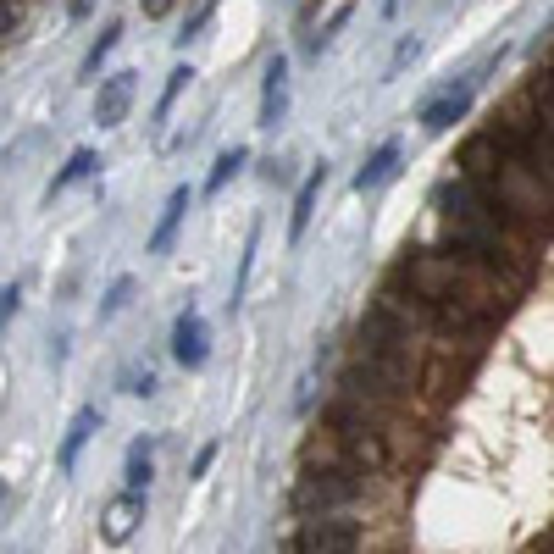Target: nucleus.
<instances>
[{
  "mask_svg": "<svg viewBox=\"0 0 554 554\" xmlns=\"http://www.w3.org/2000/svg\"><path fill=\"white\" fill-rule=\"evenodd\" d=\"M399 283H405L410 294H422V300H455L466 305V311L477 316H505L510 300H516V283H510L505 272H494L488 261H477V255L466 250H416L399 261Z\"/></svg>",
  "mask_w": 554,
  "mask_h": 554,
  "instance_id": "nucleus-1",
  "label": "nucleus"
},
{
  "mask_svg": "<svg viewBox=\"0 0 554 554\" xmlns=\"http://www.w3.org/2000/svg\"><path fill=\"white\" fill-rule=\"evenodd\" d=\"M460 172H466V178H477L482 189L494 194L510 217H516L521 228L532 233V239L554 228V189H543V183L532 178V172L521 167V161L510 156L505 145H499L494 133H477V139H466V150H460Z\"/></svg>",
  "mask_w": 554,
  "mask_h": 554,
  "instance_id": "nucleus-2",
  "label": "nucleus"
},
{
  "mask_svg": "<svg viewBox=\"0 0 554 554\" xmlns=\"http://www.w3.org/2000/svg\"><path fill=\"white\" fill-rule=\"evenodd\" d=\"M361 499V477L355 471H311L305 466V477L294 482V510L300 516H333V510L355 505Z\"/></svg>",
  "mask_w": 554,
  "mask_h": 554,
  "instance_id": "nucleus-3",
  "label": "nucleus"
},
{
  "mask_svg": "<svg viewBox=\"0 0 554 554\" xmlns=\"http://www.w3.org/2000/svg\"><path fill=\"white\" fill-rule=\"evenodd\" d=\"M361 549V527H355L344 510L333 516H305L294 532V554H355Z\"/></svg>",
  "mask_w": 554,
  "mask_h": 554,
  "instance_id": "nucleus-4",
  "label": "nucleus"
},
{
  "mask_svg": "<svg viewBox=\"0 0 554 554\" xmlns=\"http://www.w3.org/2000/svg\"><path fill=\"white\" fill-rule=\"evenodd\" d=\"M172 355H178V366H189V372H200V366L211 361V327H205V316L194 311V305L172 322Z\"/></svg>",
  "mask_w": 554,
  "mask_h": 554,
  "instance_id": "nucleus-5",
  "label": "nucleus"
},
{
  "mask_svg": "<svg viewBox=\"0 0 554 554\" xmlns=\"http://www.w3.org/2000/svg\"><path fill=\"white\" fill-rule=\"evenodd\" d=\"M139 521H145V494H139V488H122V494L100 510V538H106V543H128L133 532H139Z\"/></svg>",
  "mask_w": 554,
  "mask_h": 554,
  "instance_id": "nucleus-6",
  "label": "nucleus"
},
{
  "mask_svg": "<svg viewBox=\"0 0 554 554\" xmlns=\"http://www.w3.org/2000/svg\"><path fill=\"white\" fill-rule=\"evenodd\" d=\"M471 89H477L471 78H460V84L438 89V95L422 106V128H427V133H449V128H455V122L471 111Z\"/></svg>",
  "mask_w": 554,
  "mask_h": 554,
  "instance_id": "nucleus-7",
  "label": "nucleus"
},
{
  "mask_svg": "<svg viewBox=\"0 0 554 554\" xmlns=\"http://www.w3.org/2000/svg\"><path fill=\"white\" fill-rule=\"evenodd\" d=\"M139 73H111L106 84H100V95H95V122L100 128H117V122H128V111H133V95H139V84H133Z\"/></svg>",
  "mask_w": 554,
  "mask_h": 554,
  "instance_id": "nucleus-8",
  "label": "nucleus"
},
{
  "mask_svg": "<svg viewBox=\"0 0 554 554\" xmlns=\"http://www.w3.org/2000/svg\"><path fill=\"white\" fill-rule=\"evenodd\" d=\"M189 205H194V189H189V183H178V189L167 194V205H161L156 233H150V255H167V250H172V239H178L183 217H189Z\"/></svg>",
  "mask_w": 554,
  "mask_h": 554,
  "instance_id": "nucleus-9",
  "label": "nucleus"
},
{
  "mask_svg": "<svg viewBox=\"0 0 554 554\" xmlns=\"http://www.w3.org/2000/svg\"><path fill=\"white\" fill-rule=\"evenodd\" d=\"M289 111V61L272 56L266 61V84H261V128H277Z\"/></svg>",
  "mask_w": 554,
  "mask_h": 554,
  "instance_id": "nucleus-10",
  "label": "nucleus"
},
{
  "mask_svg": "<svg viewBox=\"0 0 554 554\" xmlns=\"http://www.w3.org/2000/svg\"><path fill=\"white\" fill-rule=\"evenodd\" d=\"M322 189H327V167H311V172H305V183H300V194H294V211H289V239H294V244L305 239V228H311Z\"/></svg>",
  "mask_w": 554,
  "mask_h": 554,
  "instance_id": "nucleus-11",
  "label": "nucleus"
},
{
  "mask_svg": "<svg viewBox=\"0 0 554 554\" xmlns=\"http://www.w3.org/2000/svg\"><path fill=\"white\" fill-rule=\"evenodd\" d=\"M95 433H100V410H95V405H84V410L73 416V422H67V438H61V449H56V466H61V471H73V466H78V455H84V444H89Z\"/></svg>",
  "mask_w": 554,
  "mask_h": 554,
  "instance_id": "nucleus-12",
  "label": "nucleus"
},
{
  "mask_svg": "<svg viewBox=\"0 0 554 554\" xmlns=\"http://www.w3.org/2000/svg\"><path fill=\"white\" fill-rule=\"evenodd\" d=\"M399 156H405V150H399V139H388V145H377L372 156H366V167L355 172V189H361V194L383 189V183L399 172Z\"/></svg>",
  "mask_w": 554,
  "mask_h": 554,
  "instance_id": "nucleus-13",
  "label": "nucleus"
},
{
  "mask_svg": "<svg viewBox=\"0 0 554 554\" xmlns=\"http://www.w3.org/2000/svg\"><path fill=\"white\" fill-rule=\"evenodd\" d=\"M150 471H156V444H150V438H139V444L128 449V460H122V482H128V488H139V494H145Z\"/></svg>",
  "mask_w": 554,
  "mask_h": 554,
  "instance_id": "nucleus-14",
  "label": "nucleus"
},
{
  "mask_svg": "<svg viewBox=\"0 0 554 554\" xmlns=\"http://www.w3.org/2000/svg\"><path fill=\"white\" fill-rule=\"evenodd\" d=\"M250 161V150L244 145H233V150H222L217 161H211V178H205V194H222L228 189V178H239V167Z\"/></svg>",
  "mask_w": 554,
  "mask_h": 554,
  "instance_id": "nucleus-15",
  "label": "nucleus"
},
{
  "mask_svg": "<svg viewBox=\"0 0 554 554\" xmlns=\"http://www.w3.org/2000/svg\"><path fill=\"white\" fill-rule=\"evenodd\" d=\"M95 167H100L95 150H73V156H67V167L56 172V183H50V194H61V189H73V183H84Z\"/></svg>",
  "mask_w": 554,
  "mask_h": 554,
  "instance_id": "nucleus-16",
  "label": "nucleus"
},
{
  "mask_svg": "<svg viewBox=\"0 0 554 554\" xmlns=\"http://www.w3.org/2000/svg\"><path fill=\"white\" fill-rule=\"evenodd\" d=\"M117 39H122V23H106V28H100V39L89 45V56H84V78H95V73H100V61H106L111 50H117Z\"/></svg>",
  "mask_w": 554,
  "mask_h": 554,
  "instance_id": "nucleus-17",
  "label": "nucleus"
},
{
  "mask_svg": "<svg viewBox=\"0 0 554 554\" xmlns=\"http://www.w3.org/2000/svg\"><path fill=\"white\" fill-rule=\"evenodd\" d=\"M194 78V67H172L167 73V89H161V106H156V122H167V111L178 106V95H183V84Z\"/></svg>",
  "mask_w": 554,
  "mask_h": 554,
  "instance_id": "nucleus-18",
  "label": "nucleus"
},
{
  "mask_svg": "<svg viewBox=\"0 0 554 554\" xmlns=\"http://www.w3.org/2000/svg\"><path fill=\"white\" fill-rule=\"evenodd\" d=\"M255 244H261V228H250V239H244V255H239V283H233V305L244 300V289H250V272H255Z\"/></svg>",
  "mask_w": 554,
  "mask_h": 554,
  "instance_id": "nucleus-19",
  "label": "nucleus"
},
{
  "mask_svg": "<svg viewBox=\"0 0 554 554\" xmlns=\"http://www.w3.org/2000/svg\"><path fill=\"white\" fill-rule=\"evenodd\" d=\"M128 300H133V277H117V283L106 289V300H100V322H111V316H117Z\"/></svg>",
  "mask_w": 554,
  "mask_h": 554,
  "instance_id": "nucleus-20",
  "label": "nucleus"
},
{
  "mask_svg": "<svg viewBox=\"0 0 554 554\" xmlns=\"http://www.w3.org/2000/svg\"><path fill=\"white\" fill-rule=\"evenodd\" d=\"M211 12H217V0H194V12H183V34H178L183 45H189V39L200 34L205 23H211Z\"/></svg>",
  "mask_w": 554,
  "mask_h": 554,
  "instance_id": "nucleus-21",
  "label": "nucleus"
},
{
  "mask_svg": "<svg viewBox=\"0 0 554 554\" xmlns=\"http://www.w3.org/2000/svg\"><path fill=\"white\" fill-rule=\"evenodd\" d=\"M122 388H128V394H156V372H150V366H128V372H122Z\"/></svg>",
  "mask_w": 554,
  "mask_h": 554,
  "instance_id": "nucleus-22",
  "label": "nucleus"
},
{
  "mask_svg": "<svg viewBox=\"0 0 554 554\" xmlns=\"http://www.w3.org/2000/svg\"><path fill=\"white\" fill-rule=\"evenodd\" d=\"M17 300H23V289H17V283H6V289H0V322L17 311Z\"/></svg>",
  "mask_w": 554,
  "mask_h": 554,
  "instance_id": "nucleus-23",
  "label": "nucleus"
},
{
  "mask_svg": "<svg viewBox=\"0 0 554 554\" xmlns=\"http://www.w3.org/2000/svg\"><path fill=\"white\" fill-rule=\"evenodd\" d=\"M211 460H217V444H205L200 455H194V466H189V477H205L211 471Z\"/></svg>",
  "mask_w": 554,
  "mask_h": 554,
  "instance_id": "nucleus-24",
  "label": "nucleus"
},
{
  "mask_svg": "<svg viewBox=\"0 0 554 554\" xmlns=\"http://www.w3.org/2000/svg\"><path fill=\"white\" fill-rule=\"evenodd\" d=\"M410 56H416V39H405V45H399V50H394V67H388V73H399V67H405V61H410Z\"/></svg>",
  "mask_w": 554,
  "mask_h": 554,
  "instance_id": "nucleus-25",
  "label": "nucleus"
},
{
  "mask_svg": "<svg viewBox=\"0 0 554 554\" xmlns=\"http://www.w3.org/2000/svg\"><path fill=\"white\" fill-rule=\"evenodd\" d=\"M172 12V0H145V17H167Z\"/></svg>",
  "mask_w": 554,
  "mask_h": 554,
  "instance_id": "nucleus-26",
  "label": "nucleus"
},
{
  "mask_svg": "<svg viewBox=\"0 0 554 554\" xmlns=\"http://www.w3.org/2000/svg\"><path fill=\"white\" fill-rule=\"evenodd\" d=\"M383 12H388V17H394V12H399V0H383Z\"/></svg>",
  "mask_w": 554,
  "mask_h": 554,
  "instance_id": "nucleus-27",
  "label": "nucleus"
}]
</instances>
